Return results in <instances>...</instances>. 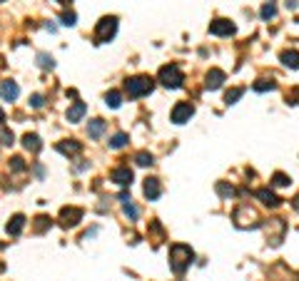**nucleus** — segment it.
I'll return each mask as SVG.
<instances>
[{"instance_id": "dca6fc26", "label": "nucleus", "mask_w": 299, "mask_h": 281, "mask_svg": "<svg viewBox=\"0 0 299 281\" xmlns=\"http://www.w3.org/2000/svg\"><path fill=\"white\" fill-rule=\"evenodd\" d=\"M105 127H107V122H105V120H92V122L87 125V135H90L92 140H100V137H102V132H105Z\"/></svg>"}, {"instance_id": "0eeeda50", "label": "nucleus", "mask_w": 299, "mask_h": 281, "mask_svg": "<svg viewBox=\"0 0 299 281\" xmlns=\"http://www.w3.org/2000/svg\"><path fill=\"white\" fill-rule=\"evenodd\" d=\"M80 219H82V209H77V207H65L60 211V224L63 226H77Z\"/></svg>"}, {"instance_id": "9b49d317", "label": "nucleus", "mask_w": 299, "mask_h": 281, "mask_svg": "<svg viewBox=\"0 0 299 281\" xmlns=\"http://www.w3.org/2000/svg\"><path fill=\"white\" fill-rule=\"evenodd\" d=\"M222 82H224V72L215 68V70L207 72V82H205V87H207V90H220Z\"/></svg>"}, {"instance_id": "f8f14e48", "label": "nucleus", "mask_w": 299, "mask_h": 281, "mask_svg": "<svg viewBox=\"0 0 299 281\" xmlns=\"http://www.w3.org/2000/svg\"><path fill=\"white\" fill-rule=\"evenodd\" d=\"M58 152H63V154H77L80 149H82V144L80 142H75V140H63V142H58V147H55Z\"/></svg>"}, {"instance_id": "4468645a", "label": "nucleus", "mask_w": 299, "mask_h": 281, "mask_svg": "<svg viewBox=\"0 0 299 281\" xmlns=\"http://www.w3.org/2000/svg\"><path fill=\"white\" fill-rule=\"evenodd\" d=\"M254 194H257V197L262 199V204H267V207H279V202H282V199H279L274 192H269V189H257Z\"/></svg>"}, {"instance_id": "f257e3e1", "label": "nucleus", "mask_w": 299, "mask_h": 281, "mask_svg": "<svg viewBox=\"0 0 299 281\" xmlns=\"http://www.w3.org/2000/svg\"><path fill=\"white\" fill-rule=\"evenodd\" d=\"M192 259H195V254H192V249L187 244H172L170 246V266H172V271L177 276H182L187 271V266L192 264Z\"/></svg>"}, {"instance_id": "423d86ee", "label": "nucleus", "mask_w": 299, "mask_h": 281, "mask_svg": "<svg viewBox=\"0 0 299 281\" xmlns=\"http://www.w3.org/2000/svg\"><path fill=\"white\" fill-rule=\"evenodd\" d=\"M210 33H212V35L224 38V35H234V33H237V28H234V23H232V20L217 18V20H212V23H210Z\"/></svg>"}, {"instance_id": "6e6552de", "label": "nucleus", "mask_w": 299, "mask_h": 281, "mask_svg": "<svg viewBox=\"0 0 299 281\" xmlns=\"http://www.w3.org/2000/svg\"><path fill=\"white\" fill-rule=\"evenodd\" d=\"M18 95H20V87H18V82H13V80L0 82V97H3L5 102H15V100H18Z\"/></svg>"}, {"instance_id": "b1692460", "label": "nucleus", "mask_w": 299, "mask_h": 281, "mask_svg": "<svg viewBox=\"0 0 299 281\" xmlns=\"http://www.w3.org/2000/svg\"><path fill=\"white\" fill-rule=\"evenodd\" d=\"M60 23H63V25H65V28H73V25H75V23H77V15H75V13H73V10H65V13H63V15H60Z\"/></svg>"}, {"instance_id": "a211bd4d", "label": "nucleus", "mask_w": 299, "mask_h": 281, "mask_svg": "<svg viewBox=\"0 0 299 281\" xmlns=\"http://www.w3.org/2000/svg\"><path fill=\"white\" fill-rule=\"evenodd\" d=\"M23 147L30 149V152H40V149H43V140H40L38 135H25V137H23Z\"/></svg>"}, {"instance_id": "c756f323", "label": "nucleus", "mask_w": 299, "mask_h": 281, "mask_svg": "<svg viewBox=\"0 0 299 281\" xmlns=\"http://www.w3.org/2000/svg\"><path fill=\"white\" fill-rule=\"evenodd\" d=\"M50 226V216H38L35 219V231H45Z\"/></svg>"}, {"instance_id": "473e14b6", "label": "nucleus", "mask_w": 299, "mask_h": 281, "mask_svg": "<svg viewBox=\"0 0 299 281\" xmlns=\"http://www.w3.org/2000/svg\"><path fill=\"white\" fill-rule=\"evenodd\" d=\"M217 192H220L222 197H227V194H234V189H232V187H227V184H217Z\"/></svg>"}, {"instance_id": "cd10ccee", "label": "nucleus", "mask_w": 299, "mask_h": 281, "mask_svg": "<svg viewBox=\"0 0 299 281\" xmlns=\"http://www.w3.org/2000/svg\"><path fill=\"white\" fill-rule=\"evenodd\" d=\"M8 167H10L13 172H23V169H25V162H23V157H13V159L8 162Z\"/></svg>"}, {"instance_id": "f03ea898", "label": "nucleus", "mask_w": 299, "mask_h": 281, "mask_svg": "<svg viewBox=\"0 0 299 281\" xmlns=\"http://www.w3.org/2000/svg\"><path fill=\"white\" fill-rule=\"evenodd\" d=\"M125 90H127L130 97H145L155 90V80L147 77V75H135V77L125 80Z\"/></svg>"}, {"instance_id": "39448f33", "label": "nucleus", "mask_w": 299, "mask_h": 281, "mask_svg": "<svg viewBox=\"0 0 299 281\" xmlns=\"http://www.w3.org/2000/svg\"><path fill=\"white\" fill-rule=\"evenodd\" d=\"M192 115H195V107H192L190 102H177V105L172 107V122H175V125H185V122H190Z\"/></svg>"}, {"instance_id": "4be33fe9", "label": "nucleus", "mask_w": 299, "mask_h": 281, "mask_svg": "<svg viewBox=\"0 0 299 281\" xmlns=\"http://www.w3.org/2000/svg\"><path fill=\"white\" fill-rule=\"evenodd\" d=\"M127 140H130V137H127L125 132H117V135L110 140V147H112V149H122V147L127 144Z\"/></svg>"}, {"instance_id": "a878e982", "label": "nucleus", "mask_w": 299, "mask_h": 281, "mask_svg": "<svg viewBox=\"0 0 299 281\" xmlns=\"http://www.w3.org/2000/svg\"><path fill=\"white\" fill-rule=\"evenodd\" d=\"M259 15H262V20H272V18L277 15V5H274V3H267V5L262 8Z\"/></svg>"}, {"instance_id": "7c9ffc66", "label": "nucleus", "mask_w": 299, "mask_h": 281, "mask_svg": "<svg viewBox=\"0 0 299 281\" xmlns=\"http://www.w3.org/2000/svg\"><path fill=\"white\" fill-rule=\"evenodd\" d=\"M0 140H3V144H13V142H15V135H13L10 130H3V132H0Z\"/></svg>"}, {"instance_id": "393cba45", "label": "nucleus", "mask_w": 299, "mask_h": 281, "mask_svg": "<svg viewBox=\"0 0 299 281\" xmlns=\"http://www.w3.org/2000/svg\"><path fill=\"white\" fill-rule=\"evenodd\" d=\"M277 85H274V80H267V77H262V80H257L254 82V90L257 92H264V90H274Z\"/></svg>"}, {"instance_id": "6ab92c4d", "label": "nucleus", "mask_w": 299, "mask_h": 281, "mask_svg": "<svg viewBox=\"0 0 299 281\" xmlns=\"http://www.w3.org/2000/svg\"><path fill=\"white\" fill-rule=\"evenodd\" d=\"M105 105H107V107H112V110H117V107L122 105V95H120L117 90H110V92L105 95Z\"/></svg>"}, {"instance_id": "bb28decb", "label": "nucleus", "mask_w": 299, "mask_h": 281, "mask_svg": "<svg viewBox=\"0 0 299 281\" xmlns=\"http://www.w3.org/2000/svg\"><path fill=\"white\" fill-rule=\"evenodd\" d=\"M122 209H125V216H130V219H137V216H140V209L132 204V199H130V202H125V204H122Z\"/></svg>"}, {"instance_id": "9d476101", "label": "nucleus", "mask_w": 299, "mask_h": 281, "mask_svg": "<svg viewBox=\"0 0 299 281\" xmlns=\"http://www.w3.org/2000/svg\"><path fill=\"white\" fill-rule=\"evenodd\" d=\"M160 194H162V187H160V179H155V177H150V179H145V197L152 202V199H160Z\"/></svg>"}, {"instance_id": "c9c22d12", "label": "nucleus", "mask_w": 299, "mask_h": 281, "mask_svg": "<svg viewBox=\"0 0 299 281\" xmlns=\"http://www.w3.org/2000/svg\"><path fill=\"white\" fill-rule=\"evenodd\" d=\"M58 3H70V0H58Z\"/></svg>"}, {"instance_id": "2f4dec72", "label": "nucleus", "mask_w": 299, "mask_h": 281, "mask_svg": "<svg viewBox=\"0 0 299 281\" xmlns=\"http://www.w3.org/2000/svg\"><path fill=\"white\" fill-rule=\"evenodd\" d=\"M43 105H45V97H43V95H33V97H30V107L40 110Z\"/></svg>"}, {"instance_id": "7ed1b4c3", "label": "nucleus", "mask_w": 299, "mask_h": 281, "mask_svg": "<svg viewBox=\"0 0 299 281\" xmlns=\"http://www.w3.org/2000/svg\"><path fill=\"white\" fill-rule=\"evenodd\" d=\"M117 33V18L115 15H105L97 25H95V45H105L115 38Z\"/></svg>"}, {"instance_id": "5701e85b", "label": "nucleus", "mask_w": 299, "mask_h": 281, "mask_svg": "<svg viewBox=\"0 0 299 281\" xmlns=\"http://www.w3.org/2000/svg\"><path fill=\"white\" fill-rule=\"evenodd\" d=\"M242 95H244V87H234V90H229V92L224 95V102H227V105H234Z\"/></svg>"}, {"instance_id": "2eb2a0df", "label": "nucleus", "mask_w": 299, "mask_h": 281, "mask_svg": "<svg viewBox=\"0 0 299 281\" xmlns=\"http://www.w3.org/2000/svg\"><path fill=\"white\" fill-rule=\"evenodd\" d=\"M279 60H282V65H287V68H292V70L299 68V53H297V50H284V53L279 55Z\"/></svg>"}, {"instance_id": "1a4fd4ad", "label": "nucleus", "mask_w": 299, "mask_h": 281, "mask_svg": "<svg viewBox=\"0 0 299 281\" xmlns=\"http://www.w3.org/2000/svg\"><path fill=\"white\" fill-rule=\"evenodd\" d=\"M110 179H112L117 187H130V184H132V169H130V167H117V169H112Z\"/></svg>"}, {"instance_id": "f704fd0d", "label": "nucleus", "mask_w": 299, "mask_h": 281, "mask_svg": "<svg viewBox=\"0 0 299 281\" xmlns=\"http://www.w3.org/2000/svg\"><path fill=\"white\" fill-rule=\"evenodd\" d=\"M3 122H5V112H3V110H0V125H3Z\"/></svg>"}, {"instance_id": "c85d7f7f", "label": "nucleus", "mask_w": 299, "mask_h": 281, "mask_svg": "<svg viewBox=\"0 0 299 281\" xmlns=\"http://www.w3.org/2000/svg\"><path fill=\"white\" fill-rule=\"evenodd\" d=\"M272 184H274V187H287V184H289V177L282 174V172H277V174L272 177Z\"/></svg>"}, {"instance_id": "aec40b11", "label": "nucleus", "mask_w": 299, "mask_h": 281, "mask_svg": "<svg viewBox=\"0 0 299 281\" xmlns=\"http://www.w3.org/2000/svg\"><path fill=\"white\" fill-rule=\"evenodd\" d=\"M38 65L43 68V70H53L55 68V60H53V55H48V53H38Z\"/></svg>"}, {"instance_id": "f3484780", "label": "nucleus", "mask_w": 299, "mask_h": 281, "mask_svg": "<svg viewBox=\"0 0 299 281\" xmlns=\"http://www.w3.org/2000/svg\"><path fill=\"white\" fill-rule=\"evenodd\" d=\"M23 226H25V216H23V214H15V216L8 221V234H10V236H18V234L23 231Z\"/></svg>"}, {"instance_id": "412c9836", "label": "nucleus", "mask_w": 299, "mask_h": 281, "mask_svg": "<svg viewBox=\"0 0 299 281\" xmlns=\"http://www.w3.org/2000/svg\"><path fill=\"white\" fill-rule=\"evenodd\" d=\"M135 162H137L140 167H150V164H155V157L150 154V152H137V154H135Z\"/></svg>"}, {"instance_id": "ddd939ff", "label": "nucleus", "mask_w": 299, "mask_h": 281, "mask_svg": "<svg viewBox=\"0 0 299 281\" xmlns=\"http://www.w3.org/2000/svg\"><path fill=\"white\" fill-rule=\"evenodd\" d=\"M85 112H87V107H85V102H75L70 110H68V122H80L82 117H85Z\"/></svg>"}, {"instance_id": "72a5a7b5", "label": "nucleus", "mask_w": 299, "mask_h": 281, "mask_svg": "<svg viewBox=\"0 0 299 281\" xmlns=\"http://www.w3.org/2000/svg\"><path fill=\"white\" fill-rule=\"evenodd\" d=\"M85 169H87V162H82V164H77V167H75V172H85Z\"/></svg>"}, {"instance_id": "e433bc0d", "label": "nucleus", "mask_w": 299, "mask_h": 281, "mask_svg": "<svg viewBox=\"0 0 299 281\" xmlns=\"http://www.w3.org/2000/svg\"><path fill=\"white\" fill-rule=\"evenodd\" d=\"M0 3H5V0H0Z\"/></svg>"}, {"instance_id": "20e7f679", "label": "nucleus", "mask_w": 299, "mask_h": 281, "mask_svg": "<svg viewBox=\"0 0 299 281\" xmlns=\"http://www.w3.org/2000/svg\"><path fill=\"white\" fill-rule=\"evenodd\" d=\"M157 80H160L165 87H170V90H177V87H182V82H185V75H182V70H180L177 65H165V68H160V72H157Z\"/></svg>"}]
</instances>
